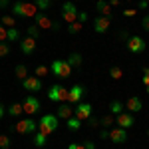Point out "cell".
Segmentation results:
<instances>
[{
	"label": "cell",
	"instance_id": "cell-10",
	"mask_svg": "<svg viewBox=\"0 0 149 149\" xmlns=\"http://www.w3.org/2000/svg\"><path fill=\"white\" fill-rule=\"evenodd\" d=\"M109 26H111V18H107V16H97V18L93 20V32H95V34H105V32L109 30Z\"/></svg>",
	"mask_w": 149,
	"mask_h": 149
},
{
	"label": "cell",
	"instance_id": "cell-9",
	"mask_svg": "<svg viewBox=\"0 0 149 149\" xmlns=\"http://www.w3.org/2000/svg\"><path fill=\"white\" fill-rule=\"evenodd\" d=\"M24 113H28V115H34V113H38L40 111V100L38 97H34V95H28L26 100H24Z\"/></svg>",
	"mask_w": 149,
	"mask_h": 149
},
{
	"label": "cell",
	"instance_id": "cell-12",
	"mask_svg": "<svg viewBox=\"0 0 149 149\" xmlns=\"http://www.w3.org/2000/svg\"><path fill=\"white\" fill-rule=\"evenodd\" d=\"M36 48H38V40H34V38L26 36V38L20 40V50H22V54H26V56H32L36 52Z\"/></svg>",
	"mask_w": 149,
	"mask_h": 149
},
{
	"label": "cell",
	"instance_id": "cell-13",
	"mask_svg": "<svg viewBox=\"0 0 149 149\" xmlns=\"http://www.w3.org/2000/svg\"><path fill=\"white\" fill-rule=\"evenodd\" d=\"M115 123H117V127L129 129V127H133V123H135V117H133L131 111H123V113H119L115 117Z\"/></svg>",
	"mask_w": 149,
	"mask_h": 149
},
{
	"label": "cell",
	"instance_id": "cell-6",
	"mask_svg": "<svg viewBox=\"0 0 149 149\" xmlns=\"http://www.w3.org/2000/svg\"><path fill=\"white\" fill-rule=\"evenodd\" d=\"M125 48H127V52H131V54H143L147 44H145V40L141 36H129L125 42Z\"/></svg>",
	"mask_w": 149,
	"mask_h": 149
},
{
	"label": "cell",
	"instance_id": "cell-45",
	"mask_svg": "<svg viewBox=\"0 0 149 149\" xmlns=\"http://www.w3.org/2000/svg\"><path fill=\"white\" fill-rule=\"evenodd\" d=\"M4 113H6V107H4V105H2V103H0V119H2V117H4Z\"/></svg>",
	"mask_w": 149,
	"mask_h": 149
},
{
	"label": "cell",
	"instance_id": "cell-53",
	"mask_svg": "<svg viewBox=\"0 0 149 149\" xmlns=\"http://www.w3.org/2000/svg\"><path fill=\"white\" fill-rule=\"evenodd\" d=\"M145 2H147V4H149V0H145Z\"/></svg>",
	"mask_w": 149,
	"mask_h": 149
},
{
	"label": "cell",
	"instance_id": "cell-22",
	"mask_svg": "<svg viewBox=\"0 0 149 149\" xmlns=\"http://www.w3.org/2000/svg\"><path fill=\"white\" fill-rule=\"evenodd\" d=\"M123 109H125V103H121L119 100H113V102L109 103V111H111V115L123 113Z\"/></svg>",
	"mask_w": 149,
	"mask_h": 149
},
{
	"label": "cell",
	"instance_id": "cell-32",
	"mask_svg": "<svg viewBox=\"0 0 149 149\" xmlns=\"http://www.w3.org/2000/svg\"><path fill=\"white\" fill-rule=\"evenodd\" d=\"M16 40H20V32L16 28H8V42H16Z\"/></svg>",
	"mask_w": 149,
	"mask_h": 149
},
{
	"label": "cell",
	"instance_id": "cell-47",
	"mask_svg": "<svg viewBox=\"0 0 149 149\" xmlns=\"http://www.w3.org/2000/svg\"><path fill=\"white\" fill-rule=\"evenodd\" d=\"M147 6H149V4H147V2H145V0H141V2H139V8H143V10H145Z\"/></svg>",
	"mask_w": 149,
	"mask_h": 149
},
{
	"label": "cell",
	"instance_id": "cell-11",
	"mask_svg": "<svg viewBox=\"0 0 149 149\" xmlns=\"http://www.w3.org/2000/svg\"><path fill=\"white\" fill-rule=\"evenodd\" d=\"M34 22L38 28H44V30H52V26H54V22L56 20H52L50 16H48V12H38L34 16Z\"/></svg>",
	"mask_w": 149,
	"mask_h": 149
},
{
	"label": "cell",
	"instance_id": "cell-49",
	"mask_svg": "<svg viewBox=\"0 0 149 149\" xmlns=\"http://www.w3.org/2000/svg\"><path fill=\"white\" fill-rule=\"evenodd\" d=\"M107 2H109L111 6H119V2H121V0H107Z\"/></svg>",
	"mask_w": 149,
	"mask_h": 149
},
{
	"label": "cell",
	"instance_id": "cell-15",
	"mask_svg": "<svg viewBox=\"0 0 149 149\" xmlns=\"http://www.w3.org/2000/svg\"><path fill=\"white\" fill-rule=\"evenodd\" d=\"M109 141H111V143H117V145L125 143L127 141V131L123 127H113V129H109Z\"/></svg>",
	"mask_w": 149,
	"mask_h": 149
},
{
	"label": "cell",
	"instance_id": "cell-21",
	"mask_svg": "<svg viewBox=\"0 0 149 149\" xmlns=\"http://www.w3.org/2000/svg\"><path fill=\"white\" fill-rule=\"evenodd\" d=\"M81 123H84V121H80L76 115H72L70 119H66V125H68L70 131H80V129H81Z\"/></svg>",
	"mask_w": 149,
	"mask_h": 149
},
{
	"label": "cell",
	"instance_id": "cell-51",
	"mask_svg": "<svg viewBox=\"0 0 149 149\" xmlns=\"http://www.w3.org/2000/svg\"><path fill=\"white\" fill-rule=\"evenodd\" d=\"M143 76H149V68H143Z\"/></svg>",
	"mask_w": 149,
	"mask_h": 149
},
{
	"label": "cell",
	"instance_id": "cell-19",
	"mask_svg": "<svg viewBox=\"0 0 149 149\" xmlns=\"http://www.w3.org/2000/svg\"><path fill=\"white\" fill-rule=\"evenodd\" d=\"M95 8H97V12H100V16L111 18V4H109L107 0H97V2H95Z\"/></svg>",
	"mask_w": 149,
	"mask_h": 149
},
{
	"label": "cell",
	"instance_id": "cell-54",
	"mask_svg": "<svg viewBox=\"0 0 149 149\" xmlns=\"http://www.w3.org/2000/svg\"><path fill=\"white\" fill-rule=\"evenodd\" d=\"M147 135H149V129H147Z\"/></svg>",
	"mask_w": 149,
	"mask_h": 149
},
{
	"label": "cell",
	"instance_id": "cell-28",
	"mask_svg": "<svg viewBox=\"0 0 149 149\" xmlns=\"http://www.w3.org/2000/svg\"><path fill=\"white\" fill-rule=\"evenodd\" d=\"M81 28H84V24L81 22H72V24H68V32H70V36H76V34H80L81 32Z\"/></svg>",
	"mask_w": 149,
	"mask_h": 149
},
{
	"label": "cell",
	"instance_id": "cell-33",
	"mask_svg": "<svg viewBox=\"0 0 149 149\" xmlns=\"http://www.w3.org/2000/svg\"><path fill=\"white\" fill-rule=\"evenodd\" d=\"M10 54V46L6 42H0V58H6Z\"/></svg>",
	"mask_w": 149,
	"mask_h": 149
},
{
	"label": "cell",
	"instance_id": "cell-30",
	"mask_svg": "<svg viewBox=\"0 0 149 149\" xmlns=\"http://www.w3.org/2000/svg\"><path fill=\"white\" fill-rule=\"evenodd\" d=\"M109 78L111 80H121L123 78V70L119 68V66H111L109 68Z\"/></svg>",
	"mask_w": 149,
	"mask_h": 149
},
{
	"label": "cell",
	"instance_id": "cell-20",
	"mask_svg": "<svg viewBox=\"0 0 149 149\" xmlns=\"http://www.w3.org/2000/svg\"><path fill=\"white\" fill-rule=\"evenodd\" d=\"M81 60H84V58H81L80 52H72L66 62H68L70 66H72V70H74V68H80V66H81Z\"/></svg>",
	"mask_w": 149,
	"mask_h": 149
},
{
	"label": "cell",
	"instance_id": "cell-7",
	"mask_svg": "<svg viewBox=\"0 0 149 149\" xmlns=\"http://www.w3.org/2000/svg\"><path fill=\"white\" fill-rule=\"evenodd\" d=\"M62 20H66L68 24L78 20V8H76V4L72 0L64 2V6H62Z\"/></svg>",
	"mask_w": 149,
	"mask_h": 149
},
{
	"label": "cell",
	"instance_id": "cell-39",
	"mask_svg": "<svg viewBox=\"0 0 149 149\" xmlns=\"http://www.w3.org/2000/svg\"><path fill=\"white\" fill-rule=\"evenodd\" d=\"M141 28H143L145 32H149V14H147V16H143V18H141Z\"/></svg>",
	"mask_w": 149,
	"mask_h": 149
},
{
	"label": "cell",
	"instance_id": "cell-43",
	"mask_svg": "<svg viewBox=\"0 0 149 149\" xmlns=\"http://www.w3.org/2000/svg\"><path fill=\"white\" fill-rule=\"evenodd\" d=\"M8 4H10V0H0V10L8 8Z\"/></svg>",
	"mask_w": 149,
	"mask_h": 149
},
{
	"label": "cell",
	"instance_id": "cell-26",
	"mask_svg": "<svg viewBox=\"0 0 149 149\" xmlns=\"http://www.w3.org/2000/svg\"><path fill=\"white\" fill-rule=\"evenodd\" d=\"M14 72H16V78H18V80H26V78H28V68H26L24 64H18V66L14 68Z\"/></svg>",
	"mask_w": 149,
	"mask_h": 149
},
{
	"label": "cell",
	"instance_id": "cell-44",
	"mask_svg": "<svg viewBox=\"0 0 149 149\" xmlns=\"http://www.w3.org/2000/svg\"><path fill=\"white\" fill-rule=\"evenodd\" d=\"M141 81H143V86L147 88V86H149V76H143V78H141Z\"/></svg>",
	"mask_w": 149,
	"mask_h": 149
},
{
	"label": "cell",
	"instance_id": "cell-41",
	"mask_svg": "<svg viewBox=\"0 0 149 149\" xmlns=\"http://www.w3.org/2000/svg\"><path fill=\"white\" fill-rule=\"evenodd\" d=\"M88 18H90V16H88V12H78V22L86 24V22H88Z\"/></svg>",
	"mask_w": 149,
	"mask_h": 149
},
{
	"label": "cell",
	"instance_id": "cell-52",
	"mask_svg": "<svg viewBox=\"0 0 149 149\" xmlns=\"http://www.w3.org/2000/svg\"><path fill=\"white\" fill-rule=\"evenodd\" d=\"M145 92H147V95H149V86H147V88H145Z\"/></svg>",
	"mask_w": 149,
	"mask_h": 149
},
{
	"label": "cell",
	"instance_id": "cell-23",
	"mask_svg": "<svg viewBox=\"0 0 149 149\" xmlns=\"http://www.w3.org/2000/svg\"><path fill=\"white\" fill-rule=\"evenodd\" d=\"M8 115H12V117H18V115L24 113V105L22 103H12V105H8Z\"/></svg>",
	"mask_w": 149,
	"mask_h": 149
},
{
	"label": "cell",
	"instance_id": "cell-31",
	"mask_svg": "<svg viewBox=\"0 0 149 149\" xmlns=\"http://www.w3.org/2000/svg\"><path fill=\"white\" fill-rule=\"evenodd\" d=\"M26 32H28V36H30V38H34V40H38V38H40V28H38L36 24L28 26V28H26Z\"/></svg>",
	"mask_w": 149,
	"mask_h": 149
},
{
	"label": "cell",
	"instance_id": "cell-48",
	"mask_svg": "<svg viewBox=\"0 0 149 149\" xmlns=\"http://www.w3.org/2000/svg\"><path fill=\"white\" fill-rule=\"evenodd\" d=\"M52 30H54V32H58V30H60V22H58V20L54 22V26H52Z\"/></svg>",
	"mask_w": 149,
	"mask_h": 149
},
{
	"label": "cell",
	"instance_id": "cell-34",
	"mask_svg": "<svg viewBox=\"0 0 149 149\" xmlns=\"http://www.w3.org/2000/svg\"><path fill=\"white\" fill-rule=\"evenodd\" d=\"M44 76H48V68L46 66H36V78H44Z\"/></svg>",
	"mask_w": 149,
	"mask_h": 149
},
{
	"label": "cell",
	"instance_id": "cell-25",
	"mask_svg": "<svg viewBox=\"0 0 149 149\" xmlns=\"http://www.w3.org/2000/svg\"><path fill=\"white\" fill-rule=\"evenodd\" d=\"M0 22L4 24L6 28H16V16H10V14H4L0 18Z\"/></svg>",
	"mask_w": 149,
	"mask_h": 149
},
{
	"label": "cell",
	"instance_id": "cell-55",
	"mask_svg": "<svg viewBox=\"0 0 149 149\" xmlns=\"http://www.w3.org/2000/svg\"><path fill=\"white\" fill-rule=\"evenodd\" d=\"M127 2H129V0H127Z\"/></svg>",
	"mask_w": 149,
	"mask_h": 149
},
{
	"label": "cell",
	"instance_id": "cell-42",
	"mask_svg": "<svg viewBox=\"0 0 149 149\" xmlns=\"http://www.w3.org/2000/svg\"><path fill=\"white\" fill-rule=\"evenodd\" d=\"M100 139H109V131H107L105 127H103L102 131H100Z\"/></svg>",
	"mask_w": 149,
	"mask_h": 149
},
{
	"label": "cell",
	"instance_id": "cell-37",
	"mask_svg": "<svg viewBox=\"0 0 149 149\" xmlns=\"http://www.w3.org/2000/svg\"><path fill=\"white\" fill-rule=\"evenodd\" d=\"M86 125H88V127H97V125H100V119L93 117V115H90V117L86 119Z\"/></svg>",
	"mask_w": 149,
	"mask_h": 149
},
{
	"label": "cell",
	"instance_id": "cell-36",
	"mask_svg": "<svg viewBox=\"0 0 149 149\" xmlns=\"http://www.w3.org/2000/svg\"><path fill=\"white\" fill-rule=\"evenodd\" d=\"M10 147V137L8 135H0V149H8Z\"/></svg>",
	"mask_w": 149,
	"mask_h": 149
},
{
	"label": "cell",
	"instance_id": "cell-27",
	"mask_svg": "<svg viewBox=\"0 0 149 149\" xmlns=\"http://www.w3.org/2000/svg\"><path fill=\"white\" fill-rule=\"evenodd\" d=\"M100 123H102V127L109 129V127L115 123V117H113L111 113H109V115H102V117H100Z\"/></svg>",
	"mask_w": 149,
	"mask_h": 149
},
{
	"label": "cell",
	"instance_id": "cell-5",
	"mask_svg": "<svg viewBox=\"0 0 149 149\" xmlns=\"http://www.w3.org/2000/svg\"><path fill=\"white\" fill-rule=\"evenodd\" d=\"M12 129L16 131V133H20V135H26V133H36V129H38V123H36L32 117H26V119H20V121H16Z\"/></svg>",
	"mask_w": 149,
	"mask_h": 149
},
{
	"label": "cell",
	"instance_id": "cell-16",
	"mask_svg": "<svg viewBox=\"0 0 149 149\" xmlns=\"http://www.w3.org/2000/svg\"><path fill=\"white\" fill-rule=\"evenodd\" d=\"M22 88L26 92H40L42 90V80L34 78V76H28L26 80H22Z\"/></svg>",
	"mask_w": 149,
	"mask_h": 149
},
{
	"label": "cell",
	"instance_id": "cell-40",
	"mask_svg": "<svg viewBox=\"0 0 149 149\" xmlns=\"http://www.w3.org/2000/svg\"><path fill=\"white\" fill-rule=\"evenodd\" d=\"M68 149H86V143H78V141H72L68 145Z\"/></svg>",
	"mask_w": 149,
	"mask_h": 149
},
{
	"label": "cell",
	"instance_id": "cell-3",
	"mask_svg": "<svg viewBox=\"0 0 149 149\" xmlns=\"http://www.w3.org/2000/svg\"><path fill=\"white\" fill-rule=\"evenodd\" d=\"M48 100L50 102H58V103H64L70 100V90L60 86V84H54L50 90H48Z\"/></svg>",
	"mask_w": 149,
	"mask_h": 149
},
{
	"label": "cell",
	"instance_id": "cell-8",
	"mask_svg": "<svg viewBox=\"0 0 149 149\" xmlns=\"http://www.w3.org/2000/svg\"><path fill=\"white\" fill-rule=\"evenodd\" d=\"M92 113H93V105L88 102H80V103H76V107H74V115L80 121H86Z\"/></svg>",
	"mask_w": 149,
	"mask_h": 149
},
{
	"label": "cell",
	"instance_id": "cell-2",
	"mask_svg": "<svg viewBox=\"0 0 149 149\" xmlns=\"http://www.w3.org/2000/svg\"><path fill=\"white\" fill-rule=\"evenodd\" d=\"M58 115H54V113H48V115H44L40 121H38V131L40 133H44V135H50V133H54L58 129Z\"/></svg>",
	"mask_w": 149,
	"mask_h": 149
},
{
	"label": "cell",
	"instance_id": "cell-29",
	"mask_svg": "<svg viewBox=\"0 0 149 149\" xmlns=\"http://www.w3.org/2000/svg\"><path fill=\"white\" fill-rule=\"evenodd\" d=\"M52 2H54V0H34V4L38 6V10H40V12H48V10H50V6H52Z\"/></svg>",
	"mask_w": 149,
	"mask_h": 149
},
{
	"label": "cell",
	"instance_id": "cell-14",
	"mask_svg": "<svg viewBox=\"0 0 149 149\" xmlns=\"http://www.w3.org/2000/svg\"><path fill=\"white\" fill-rule=\"evenodd\" d=\"M86 88L84 86H80V84H76L74 88H70V100H68V103H72V105H76V103H80L81 102V97L86 95Z\"/></svg>",
	"mask_w": 149,
	"mask_h": 149
},
{
	"label": "cell",
	"instance_id": "cell-18",
	"mask_svg": "<svg viewBox=\"0 0 149 149\" xmlns=\"http://www.w3.org/2000/svg\"><path fill=\"white\" fill-rule=\"evenodd\" d=\"M58 117L60 119H70L72 115H74V107H72V103H68V102H64V103H60L58 105Z\"/></svg>",
	"mask_w": 149,
	"mask_h": 149
},
{
	"label": "cell",
	"instance_id": "cell-35",
	"mask_svg": "<svg viewBox=\"0 0 149 149\" xmlns=\"http://www.w3.org/2000/svg\"><path fill=\"white\" fill-rule=\"evenodd\" d=\"M8 40V28L0 22V42H6Z\"/></svg>",
	"mask_w": 149,
	"mask_h": 149
},
{
	"label": "cell",
	"instance_id": "cell-4",
	"mask_svg": "<svg viewBox=\"0 0 149 149\" xmlns=\"http://www.w3.org/2000/svg\"><path fill=\"white\" fill-rule=\"evenodd\" d=\"M50 70H52V74L56 78H60V80H66V78L72 76V66H70L66 60H54Z\"/></svg>",
	"mask_w": 149,
	"mask_h": 149
},
{
	"label": "cell",
	"instance_id": "cell-46",
	"mask_svg": "<svg viewBox=\"0 0 149 149\" xmlns=\"http://www.w3.org/2000/svg\"><path fill=\"white\" fill-rule=\"evenodd\" d=\"M86 149H95V145H93L92 141H86Z\"/></svg>",
	"mask_w": 149,
	"mask_h": 149
},
{
	"label": "cell",
	"instance_id": "cell-24",
	"mask_svg": "<svg viewBox=\"0 0 149 149\" xmlns=\"http://www.w3.org/2000/svg\"><path fill=\"white\" fill-rule=\"evenodd\" d=\"M48 135H44V133H40V131H36L34 133V137H32V143H34L36 147H44L46 145V141H48Z\"/></svg>",
	"mask_w": 149,
	"mask_h": 149
},
{
	"label": "cell",
	"instance_id": "cell-17",
	"mask_svg": "<svg viewBox=\"0 0 149 149\" xmlns=\"http://www.w3.org/2000/svg\"><path fill=\"white\" fill-rule=\"evenodd\" d=\"M125 109L131 111V113H137V111L143 109V103H141V100H139L137 95H131V97L125 102Z\"/></svg>",
	"mask_w": 149,
	"mask_h": 149
},
{
	"label": "cell",
	"instance_id": "cell-38",
	"mask_svg": "<svg viewBox=\"0 0 149 149\" xmlns=\"http://www.w3.org/2000/svg\"><path fill=\"white\" fill-rule=\"evenodd\" d=\"M135 14H137L135 8H125V10H123V16H125V18H133Z\"/></svg>",
	"mask_w": 149,
	"mask_h": 149
},
{
	"label": "cell",
	"instance_id": "cell-50",
	"mask_svg": "<svg viewBox=\"0 0 149 149\" xmlns=\"http://www.w3.org/2000/svg\"><path fill=\"white\" fill-rule=\"evenodd\" d=\"M119 38H121V40H125V42H127V38H129V36H127V32H121V34H119Z\"/></svg>",
	"mask_w": 149,
	"mask_h": 149
},
{
	"label": "cell",
	"instance_id": "cell-1",
	"mask_svg": "<svg viewBox=\"0 0 149 149\" xmlns=\"http://www.w3.org/2000/svg\"><path fill=\"white\" fill-rule=\"evenodd\" d=\"M12 12H14V16H18V18H34L40 10H38V6H36L34 2L16 0V2L12 4Z\"/></svg>",
	"mask_w": 149,
	"mask_h": 149
}]
</instances>
